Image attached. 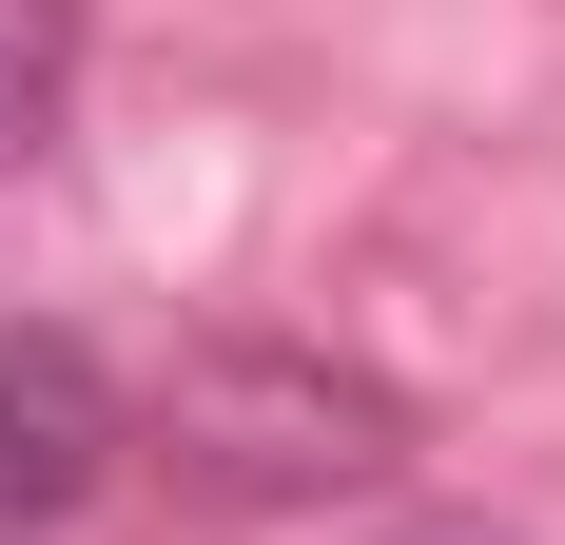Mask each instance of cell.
<instances>
[{
	"label": "cell",
	"mask_w": 565,
	"mask_h": 545,
	"mask_svg": "<svg viewBox=\"0 0 565 545\" xmlns=\"http://www.w3.org/2000/svg\"><path fill=\"white\" fill-rule=\"evenodd\" d=\"M391 448H409L391 389L332 371V351H254V331H234V351L175 371V468L215 506H332V488H371Z\"/></svg>",
	"instance_id": "1"
},
{
	"label": "cell",
	"mask_w": 565,
	"mask_h": 545,
	"mask_svg": "<svg viewBox=\"0 0 565 545\" xmlns=\"http://www.w3.org/2000/svg\"><path fill=\"white\" fill-rule=\"evenodd\" d=\"M78 40H98V0H0V157L78 98Z\"/></svg>",
	"instance_id": "3"
},
{
	"label": "cell",
	"mask_w": 565,
	"mask_h": 545,
	"mask_svg": "<svg viewBox=\"0 0 565 545\" xmlns=\"http://www.w3.org/2000/svg\"><path fill=\"white\" fill-rule=\"evenodd\" d=\"M117 488V371L78 331H0V545H78Z\"/></svg>",
	"instance_id": "2"
}]
</instances>
